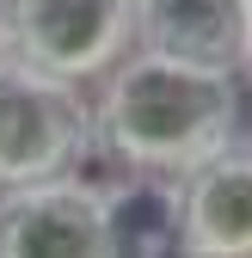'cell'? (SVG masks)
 Segmentation results:
<instances>
[{"mask_svg": "<svg viewBox=\"0 0 252 258\" xmlns=\"http://www.w3.org/2000/svg\"><path fill=\"white\" fill-rule=\"evenodd\" d=\"M240 136V74H209L191 61L130 49L99 74L92 154L123 172H191L197 160Z\"/></svg>", "mask_w": 252, "mask_h": 258, "instance_id": "obj_1", "label": "cell"}, {"mask_svg": "<svg viewBox=\"0 0 252 258\" xmlns=\"http://www.w3.org/2000/svg\"><path fill=\"white\" fill-rule=\"evenodd\" d=\"M92 154V99L80 80L37 68H0V190L74 178Z\"/></svg>", "mask_w": 252, "mask_h": 258, "instance_id": "obj_2", "label": "cell"}, {"mask_svg": "<svg viewBox=\"0 0 252 258\" xmlns=\"http://www.w3.org/2000/svg\"><path fill=\"white\" fill-rule=\"evenodd\" d=\"M19 68L55 80H99L136 49V0H0Z\"/></svg>", "mask_w": 252, "mask_h": 258, "instance_id": "obj_3", "label": "cell"}, {"mask_svg": "<svg viewBox=\"0 0 252 258\" xmlns=\"http://www.w3.org/2000/svg\"><path fill=\"white\" fill-rule=\"evenodd\" d=\"M0 258H111L92 178H43L0 190Z\"/></svg>", "mask_w": 252, "mask_h": 258, "instance_id": "obj_4", "label": "cell"}, {"mask_svg": "<svg viewBox=\"0 0 252 258\" xmlns=\"http://www.w3.org/2000/svg\"><path fill=\"white\" fill-rule=\"evenodd\" d=\"M178 215L191 258H252V142H228L178 172Z\"/></svg>", "mask_w": 252, "mask_h": 258, "instance_id": "obj_5", "label": "cell"}, {"mask_svg": "<svg viewBox=\"0 0 252 258\" xmlns=\"http://www.w3.org/2000/svg\"><path fill=\"white\" fill-rule=\"evenodd\" d=\"M136 49L209 74H240L246 0H136Z\"/></svg>", "mask_w": 252, "mask_h": 258, "instance_id": "obj_6", "label": "cell"}, {"mask_svg": "<svg viewBox=\"0 0 252 258\" xmlns=\"http://www.w3.org/2000/svg\"><path fill=\"white\" fill-rule=\"evenodd\" d=\"M105 203V246L111 258H191L178 215V178L166 172H123L99 184Z\"/></svg>", "mask_w": 252, "mask_h": 258, "instance_id": "obj_7", "label": "cell"}, {"mask_svg": "<svg viewBox=\"0 0 252 258\" xmlns=\"http://www.w3.org/2000/svg\"><path fill=\"white\" fill-rule=\"evenodd\" d=\"M240 74L252 80V0H246V55H240Z\"/></svg>", "mask_w": 252, "mask_h": 258, "instance_id": "obj_8", "label": "cell"}, {"mask_svg": "<svg viewBox=\"0 0 252 258\" xmlns=\"http://www.w3.org/2000/svg\"><path fill=\"white\" fill-rule=\"evenodd\" d=\"M7 61H13V49H7V25H0V68H7Z\"/></svg>", "mask_w": 252, "mask_h": 258, "instance_id": "obj_9", "label": "cell"}]
</instances>
